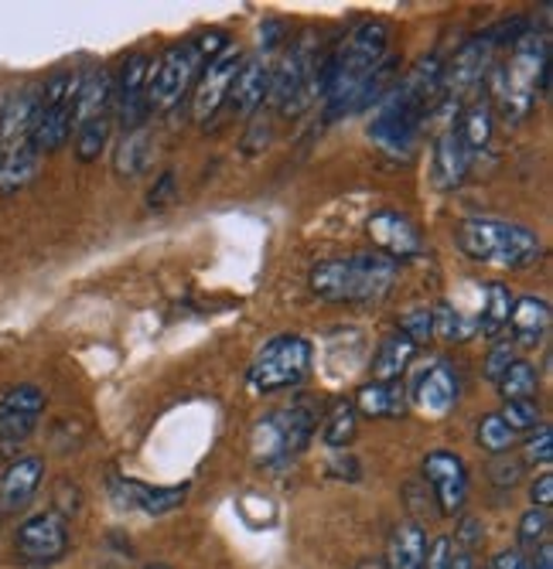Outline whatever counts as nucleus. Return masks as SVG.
<instances>
[{"label":"nucleus","instance_id":"1","mask_svg":"<svg viewBox=\"0 0 553 569\" xmlns=\"http://www.w3.org/2000/svg\"><path fill=\"white\" fill-rule=\"evenodd\" d=\"M441 99H444V62L437 56L421 59L379 99V107L369 120V140L383 153H389V158H407L424 123L441 107Z\"/></svg>","mask_w":553,"mask_h":569},{"label":"nucleus","instance_id":"2","mask_svg":"<svg viewBox=\"0 0 553 569\" xmlns=\"http://www.w3.org/2000/svg\"><path fill=\"white\" fill-rule=\"evenodd\" d=\"M550 89V38L543 31H526L513 51L510 62H502L492 79V110H498L506 120L520 123L530 117L540 92Z\"/></svg>","mask_w":553,"mask_h":569},{"label":"nucleus","instance_id":"3","mask_svg":"<svg viewBox=\"0 0 553 569\" xmlns=\"http://www.w3.org/2000/svg\"><path fill=\"white\" fill-rule=\"evenodd\" d=\"M396 263L383 252H356L348 260H322L312 267V293L332 303H376L389 293Z\"/></svg>","mask_w":553,"mask_h":569},{"label":"nucleus","instance_id":"4","mask_svg":"<svg viewBox=\"0 0 553 569\" xmlns=\"http://www.w3.org/2000/svg\"><path fill=\"white\" fill-rule=\"evenodd\" d=\"M458 249L475 263L498 270H530L543 260V242L520 222L472 216L458 226Z\"/></svg>","mask_w":553,"mask_h":569},{"label":"nucleus","instance_id":"5","mask_svg":"<svg viewBox=\"0 0 553 569\" xmlns=\"http://www.w3.org/2000/svg\"><path fill=\"white\" fill-rule=\"evenodd\" d=\"M308 372H312V341L300 335H277L249 361L246 386L254 392L294 389L305 382Z\"/></svg>","mask_w":553,"mask_h":569},{"label":"nucleus","instance_id":"6","mask_svg":"<svg viewBox=\"0 0 553 569\" xmlns=\"http://www.w3.org/2000/svg\"><path fill=\"white\" fill-rule=\"evenodd\" d=\"M315 427H318V412L308 402H294L280 412H267L254 427V450L264 463L290 460L312 443Z\"/></svg>","mask_w":553,"mask_h":569},{"label":"nucleus","instance_id":"7","mask_svg":"<svg viewBox=\"0 0 553 569\" xmlns=\"http://www.w3.org/2000/svg\"><path fill=\"white\" fill-rule=\"evenodd\" d=\"M198 69H203V59H198V51H195L191 41L171 44L158 59V66H150V72H147V92H144L147 110L150 113L175 110L178 102L191 92Z\"/></svg>","mask_w":553,"mask_h":569},{"label":"nucleus","instance_id":"8","mask_svg":"<svg viewBox=\"0 0 553 569\" xmlns=\"http://www.w3.org/2000/svg\"><path fill=\"white\" fill-rule=\"evenodd\" d=\"M69 552V522L56 508L34 511L14 529V556L24 566H52Z\"/></svg>","mask_w":553,"mask_h":569},{"label":"nucleus","instance_id":"9","mask_svg":"<svg viewBox=\"0 0 553 569\" xmlns=\"http://www.w3.org/2000/svg\"><path fill=\"white\" fill-rule=\"evenodd\" d=\"M45 402V392L31 382H21L0 396V453L11 457L24 447L41 420Z\"/></svg>","mask_w":553,"mask_h":569},{"label":"nucleus","instance_id":"10","mask_svg":"<svg viewBox=\"0 0 553 569\" xmlns=\"http://www.w3.org/2000/svg\"><path fill=\"white\" fill-rule=\"evenodd\" d=\"M407 396L424 412V417H431V420L447 417V412L455 409L458 396H462V382H458L455 366H451V361H444V358L427 361V366L417 372L414 386L407 389Z\"/></svg>","mask_w":553,"mask_h":569},{"label":"nucleus","instance_id":"11","mask_svg":"<svg viewBox=\"0 0 553 569\" xmlns=\"http://www.w3.org/2000/svg\"><path fill=\"white\" fill-rule=\"evenodd\" d=\"M424 481L434 488L437 515H458L468 501V468L458 453L431 450L424 457Z\"/></svg>","mask_w":553,"mask_h":569},{"label":"nucleus","instance_id":"12","mask_svg":"<svg viewBox=\"0 0 553 569\" xmlns=\"http://www.w3.org/2000/svg\"><path fill=\"white\" fill-rule=\"evenodd\" d=\"M492 51H495V44H492L488 31L465 41L455 51V59L444 66V99L447 102H458L462 107V96H468L485 79V72L492 66Z\"/></svg>","mask_w":553,"mask_h":569},{"label":"nucleus","instance_id":"13","mask_svg":"<svg viewBox=\"0 0 553 569\" xmlns=\"http://www.w3.org/2000/svg\"><path fill=\"white\" fill-rule=\"evenodd\" d=\"M366 232H369V239H373V249L383 252L386 260H393L396 267H399V263H407V260H414V256L424 249L417 226H414L407 216H399L396 209H379V212L366 222Z\"/></svg>","mask_w":553,"mask_h":569},{"label":"nucleus","instance_id":"14","mask_svg":"<svg viewBox=\"0 0 553 569\" xmlns=\"http://www.w3.org/2000/svg\"><path fill=\"white\" fill-rule=\"evenodd\" d=\"M41 481H45V457L38 453L14 457L8 468L0 471V519L21 515L34 501Z\"/></svg>","mask_w":553,"mask_h":569},{"label":"nucleus","instance_id":"15","mask_svg":"<svg viewBox=\"0 0 553 569\" xmlns=\"http://www.w3.org/2000/svg\"><path fill=\"white\" fill-rule=\"evenodd\" d=\"M239 66H243V59L236 51H223L219 59L206 62L203 76H198V82L191 89V113L203 127L226 107V96H229V86H233V76Z\"/></svg>","mask_w":553,"mask_h":569},{"label":"nucleus","instance_id":"16","mask_svg":"<svg viewBox=\"0 0 553 569\" xmlns=\"http://www.w3.org/2000/svg\"><path fill=\"white\" fill-rule=\"evenodd\" d=\"M147 72H150V62L147 56H130L120 69V79H113V113L124 127V133L130 130H140L144 120H147Z\"/></svg>","mask_w":553,"mask_h":569},{"label":"nucleus","instance_id":"17","mask_svg":"<svg viewBox=\"0 0 553 569\" xmlns=\"http://www.w3.org/2000/svg\"><path fill=\"white\" fill-rule=\"evenodd\" d=\"M472 168V153L465 147V137L458 130V120L441 127L437 143H434V181L441 191H455Z\"/></svg>","mask_w":553,"mask_h":569},{"label":"nucleus","instance_id":"18","mask_svg":"<svg viewBox=\"0 0 553 569\" xmlns=\"http://www.w3.org/2000/svg\"><path fill=\"white\" fill-rule=\"evenodd\" d=\"M34 117H38V89L34 86H24V89L4 96V107H0V158L31 143Z\"/></svg>","mask_w":553,"mask_h":569},{"label":"nucleus","instance_id":"19","mask_svg":"<svg viewBox=\"0 0 553 569\" xmlns=\"http://www.w3.org/2000/svg\"><path fill=\"white\" fill-rule=\"evenodd\" d=\"M76 130V99L66 102H41L38 99V117L31 127V147L38 153H56L69 143Z\"/></svg>","mask_w":553,"mask_h":569},{"label":"nucleus","instance_id":"20","mask_svg":"<svg viewBox=\"0 0 553 569\" xmlns=\"http://www.w3.org/2000/svg\"><path fill=\"white\" fill-rule=\"evenodd\" d=\"M110 495L117 498L120 508H137V511H147V515H165V511H175V508L185 505L188 485L150 488V485H140V481H120V478H113L110 481Z\"/></svg>","mask_w":553,"mask_h":569},{"label":"nucleus","instance_id":"21","mask_svg":"<svg viewBox=\"0 0 553 569\" xmlns=\"http://www.w3.org/2000/svg\"><path fill=\"white\" fill-rule=\"evenodd\" d=\"M267 89H270V66L264 59H246L233 76L226 107H233L239 117H254L267 102Z\"/></svg>","mask_w":553,"mask_h":569},{"label":"nucleus","instance_id":"22","mask_svg":"<svg viewBox=\"0 0 553 569\" xmlns=\"http://www.w3.org/2000/svg\"><path fill=\"white\" fill-rule=\"evenodd\" d=\"M510 328H513V345L516 348H536L546 341L550 331V300L546 297H516L513 300V315H510Z\"/></svg>","mask_w":553,"mask_h":569},{"label":"nucleus","instance_id":"23","mask_svg":"<svg viewBox=\"0 0 553 569\" xmlns=\"http://www.w3.org/2000/svg\"><path fill=\"white\" fill-rule=\"evenodd\" d=\"M427 532L421 522H399L393 532H389V542H386V569H424L427 562Z\"/></svg>","mask_w":553,"mask_h":569},{"label":"nucleus","instance_id":"24","mask_svg":"<svg viewBox=\"0 0 553 569\" xmlns=\"http://www.w3.org/2000/svg\"><path fill=\"white\" fill-rule=\"evenodd\" d=\"M113 110V76L110 69H92L89 76H82L79 82V96H76V127L110 117Z\"/></svg>","mask_w":553,"mask_h":569},{"label":"nucleus","instance_id":"25","mask_svg":"<svg viewBox=\"0 0 553 569\" xmlns=\"http://www.w3.org/2000/svg\"><path fill=\"white\" fill-rule=\"evenodd\" d=\"M407 386L399 382H366L356 396V409L376 420H399L407 412Z\"/></svg>","mask_w":553,"mask_h":569},{"label":"nucleus","instance_id":"26","mask_svg":"<svg viewBox=\"0 0 553 569\" xmlns=\"http://www.w3.org/2000/svg\"><path fill=\"white\" fill-rule=\"evenodd\" d=\"M417 355V345L407 338L393 331L379 348H376V358H373V382H399L404 379V372L411 369V361Z\"/></svg>","mask_w":553,"mask_h":569},{"label":"nucleus","instance_id":"27","mask_svg":"<svg viewBox=\"0 0 553 569\" xmlns=\"http://www.w3.org/2000/svg\"><path fill=\"white\" fill-rule=\"evenodd\" d=\"M38 164H41V153L31 143L4 153V158H0V194H18L21 188H28L38 178Z\"/></svg>","mask_w":553,"mask_h":569},{"label":"nucleus","instance_id":"28","mask_svg":"<svg viewBox=\"0 0 553 569\" xmlns=\"http://www.w3.org/2000/svg\"><path fill=\"white\" fill-rule=\"evenodd\" d=\"M513 290L506 283H485V303H482V318H478V335L482 338H498L510 328L513 315Z\"/></svg>","mask_w":553,"mask_h":569},{"label":"nucleus","instance_id":"29","mask_svg":"<svg viewBox=\"0 0 553 569\" xmlns=\"http://www.w3.org/2000/svg\"><path fill=\"white\" fill-rule=\"evenodd\" d=\"M150 150H155V137H150L147 127L124 133V140H120V147H117V153H113V168H117V174H120V178H137V174H144L147 164H150Z\"/></svg>","mask_w":553,"mask_h":569},{"label":"nucleus","instance_id":"30","mask_svg":"<svg viewBox=\"0 0 553 569\" xmlns=\"http://www.w3.org/2000/svg\"><path fill=\"white\" fill-rule=\"evenodd\" d=\"M458 130H462L465 147H468L472 161H475L478 153L488 147V140H492V102H488V96L475 99L472 107L465 110V117H458Z\"/></svg>","mask_w":553,"mask_h":569},{"label":"nucleus","instance_id":"31","mask_svg":"<svg viewBox=\"0 0 553 569\" xmlns=\"http://www.w3.org/2000/svg\"><path fill=\"white\" fill-rule=\"evenodd\" d=\"M356 427H359V409L352 399H338L328 417H325V427H322V440L332 447V450H342L352 443V437H356Z\"/></svg>","mask_w":553,"mask_h":569},{"label":"nucleus","instance_id":"32","mask_svg":"<svg viewBox=\"0 0 553 569\" xmlns=\"http://www.w3.org/2000/svg\"><path fill=\"white\" fill-rule=\"evenodd\" d=\"M110 123H113V117H99V120H89V123H82V127H76V158L82 161V164H92V161H99V153L107 150V143H110Z\"/></svg>","mask_w":553,"mask_h":569},{"label":"nucleus","instance_id":"33","mask_svg":"<svg viewBox=\"0 0 553 569\" xmlns=\"http://www.w3.org/2000/svg\"><path fill=\"white\" fill-rule=\"evenodd\" d=\"M498 396L506 399V402H516V399H536V389H540V376L536 369L530 366V361H513L510 372L502 376L498 382Z\"/></svg>","mask_w":553,"mask_h":569},{"label":"nucleus","instance_id":"34","mask_svg":"<svg viewBox=\"0 0 553 569\" xmlns=\"http://www.w3.org/2000/svg\"><path fill=\"white\" fill-rule=\"evenodd\" d=\"M478 447L492 457H502V453H510L516 447V433L502 423L498 412H488V417L478 423Z\"/></svg>","mask_w":553,"mask_h":569},{"label":"nucleus","instance_id":"35","mask_svg":"<svg viewBox=\"0 0 553 569\" xmlns=\"http://www.w3.org/2000/svg\"><path fill=\"white\" fill-rule=\"evenodd\" d=\"M502 423H506L516 437L526 433V430H536L540 427V402L536 399H516V402H506L502 406Z\"/></svg>","mask_w":553,"mask_h":569},{"label":"nucleus","instance_id":"36","mask_svg":"<svg viewBox=\"0 0 553 569\" xmlns=\"http://www.w3.org/2000/svg\"><path fill=\"white\" fill-rule=\"evenodd\" d=\"M399 335H407L417 348L427 345L434 338V318H431V307H414L399 318Z\"/></svg>","mask_w":553,"mask_h":569},{"label":"nucleus","instance_id":"37","mask_svg":"<svg viewBox=\"0 0 553 569\" xmlns=\"http://www.w3.org/2000/svg\"><path fill=\"white\" fill-rule=\"evenodd\" d=\"M550 508H530L523 519H520V542L523 546H543L546 536H550Z\"/></svg>","mask_w":553,"mask_h":569},{"label":"nucleus","instance_id":"38","mask_svg":"<svg viewBox=\"0 0 553 569\" xmlns=\"http://www.w3.org/2000/svg\"><path fill=\"white\" fill-rule=\"evenodd\" d=\"M513 361H516V345H513V341H498V345H492V351H488V358H485V379H488V382H498L502 376L510 372Z\"/></svg>","mask_w":553,"mask_h":569},{"label":"nucleus","instance_id":"39","mask_svg":"<svg viewBox=\"0 0 553 569\" xmlns=\"http://www.w3.org/2000/svg\"><path fill=\"white\" fill-rule=\"evenodd\" d=\"M488 478H492V485L495 488H516L520 485V478H523V463L520 460H513L510 453H502V457H495L492 460V468H488Z\"/></svg>","mask_w":553,"mask_h":569},{"label":"nucleus","instance_id":"40","mask_svg":"<svg viewBox=\"0 0 553 569\" xmlns=\"http://www.w3.org/2000/svg\"><path fill=\"white\" fill-rule=\"evenodd\" d=\"M553 433H550V427L546 423H540L536 427V433L523 443V450H526V460L530 463H540V468H546V463H550V457H553Z\"/></svg>","mask_w":553,"mask_h":569},{"label":"nucleus","instance_id":"41","mask_svg":"<svg viewBox=\"0 0 553 569\" xmlns=\"http://www.w3.org/2000/svg\"><path fill=\"white\" fill-rule=\"evenodd\" d=\"M191 44H195V51H198V59H203V62H213V59H219L223 51H226L229 38H226L223 31H203V34H195V38H191Z\"/></svg>","mask_w":553,"mask_h":569},{"label":"nucleus","instance_id":"42","mask_svg":"<svg viewBox=\"0 0 553 569\" xmlns=\"http://www.w3.org/2000/svg\"><path fill=\"white\" fill-rule=\"evenodd\" d=\"M178 198V181H175V171H165L158 181H155V188L147 191V204L150 209H165V204H171Z\"/></svg>","mask_w":553,"mask_h":569},{"label":"nucleus","instance_id":"43","mask_svg":"<svg viewBox=\"0 0 553 569\" xmlns=\"http://www.w3.org/2000/svg\"><path fill=\"white\" fill-rule=\"evenodd\" d=\"M451 552H455V546H451V539H447V536L434 539V542H431V549H427V562H424V569H447V566H451Z\"/></svg>","mask_w":553,"mask_h":569},{"label":"nucleus","instance_id":"44","mask_svg":"<svg viewBox=\"0 0 553 569\" xmlns=\"http://www.w3.org/2000/svg\"><path fill=\"white\" fill-rule=\"evenodd\" d=\"M530 501H533V508H550V505H553V475H550V471H543V475L533 481Z\"/></svg>","mask_w":553,"mask_h":569},{"label":"nucleus","instance_id":"45","mask_svg":"<svg viewBox=\"0 0 553 569\" xmlns=\"http://www.w3.org/2000/svg\"><path fill=\"white\" fill-rule=\"evenodd\" d=\"M451 542H455L458 549H465V552H472L482 542V526L475 519H465L462 529H458V539H451Z\"/></svg>","mask_w":553,"mask_h":569},{"label":"nucleus","instance_id":"46","mask_svg":"<svg viewBox=\"0 0 553 569\" xmlns=\"http://www.w3.org/2000/svg\"><path fill=\"white\" fill-rule=\"evenodd\" d=\"M492 569H530V562L523 559V552L506 549V552H498V556L492 559Z\"/></svg>","mask_w":553,"mask_h":569},{"label":"nucleus","instance_id":"47","mask_svg":"<svg viewBox=\"0 0 553 569\" xmlns=\"http://www.w3.org/2000/svg\"><path fill=\"white\" fill-rule=\"evenodd\" d=\"M332 475H338V478H348V481H359V463L352 460V457H345V460H332Z\"/></svg>","mask_w":553,"mask_h":569},{"label":"nucleus","instance_id":"48","mask_svg":"<svg viewBox=\"0 0 553 569\" xmlns=\"http://www.w3.org/2000/svg\"><path fill=\"white\" fill-rule=\"evenodd\" d=\"M455 546V542H451ZM447 569H475V562H472V552H465V549H458L455 546V552H451V566Z\"/></svg>","mask_w":553,"mask_h":569},{"label":"nucleus","instance_id":"49","mask_svg":"<svg viewBox=\"0 0 553 569\" xmlns=\"http://www.w3.org/2000/svg\"><path fill=\"white\" fill-rule=\"evenodd\" d=\"M530 569H553V549L546 542L536 549V559L530 562Z\"/></svg>","mask_w":553,"mask_h":569},{"label":"nucleus","instance_id":"50","mask_svg":"<svg viewBox=\"0 0 553 569\" xmlns=\"http://www.w3.org/2000/svg\"><path fill=\"white\" fill-rule=\"evenodd\" d=\"M356 569H386V562H383V559H363Z\"/></svg>","mask_w":553,"mask_h":569},{"label":"nucleus","instance_id":"51","mask_svg":"<svg viewBox=\"0 0 553 569\" xmlns=\"http://www.w3.org/2000/svg\"><path fill=\"white\" fill-rule=\"evenodd\" d=\"M147 569H168V566H147Z\"/></svg>","mask_w":553,"mask_h":569}]
</instances>
